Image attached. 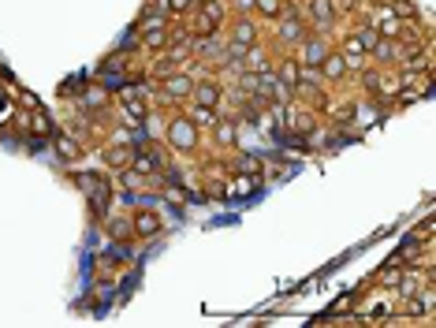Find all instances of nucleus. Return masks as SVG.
Listing matches in <instances>:
<instances>
[{
	"label": "nucleus",
	"instance_id": "obj_19",
	"mask_svg": "<svg viewBox=\"0 0 436 328\" xmlns=\"http://www.w3.org/2000/svg\"><path fill=\"white\" fill-rule=\"evenodd\" d=\"M232 191L239 194V198H250V194L257 191V176H250V172H239V176L227 183V194H232Z\"/></svg>",
	"mask_w": 436,
	"mask_h": 328
},
{
	"label": "nucleus",
	"instance_id": "obj_8",
	"mask_svg": "<svg viewBox=\"0 0 436 328\" xmlns=\"http://www.w3.org/2000/svg\"><path fill=\"white\" fill-rule=\"evenodd\" d=\"M220 97H224V86L213 79H194V90H190V101L194 105H205V108H216L220 105Z\"/></svg>",
	"mask_w": 436,
	"mask_h": 328
},
{
	"label": "nucleus",
	"instance_id": "obj_23",
	"mask_svg": "<svg viewBox=\"0 0 436 328\" xmlns=\"http://www.w3.org/2000/svg\"><path fill=\"white\" fill-rule=\"evenodd\" d=\"M108 232H112L116 239H127V235H130V228H127L123 216H112V221H108Z\"/></svg>",
	"mask_w": 436,
	"mask_h": 328
},
{
	"label": "nucleus",
	"instance_id": "obj_22",
	"mask_svg": "<svg viewBox=\"0 0 436 328\" xmlns=\"http://www.w3.org/2000/svg\"><path fill=\"white\" fill-rule=\"evenodd\" d=\"M30 131H34V135H52V124H49V116L34 112V116H30Z\"/></svg>",
	"mask_w": 436,
	"mask_h": 328
},
{
	"label": "nucleus",
	"instance_id": "obj_14",
	"mask_svg": "<svg viewBox=\"0 0 436 328\" xmlns=\"http://www.w3.org/2000/svg\"><path fill=\"white\" fill-rule=\"evenodd\" d=\"M187 119H190V124L198 127V131H213L216 119H220V112H216V108H205V105H194V101H190Z\"/></svg>",
	"mask_w": 436,
	"mask_h": 328
},
{
	"label": "nucleus",
	"instance_id": "obj_3",
	"mask_svg": "<svg viewBox=\"0 0 436 328\" xmlns=\"http://www.w3.org/2000/svg\"><path fill=\"white\" fill-rule=\"evenodd\" d=\"M198 138H202V131L187 119V112H183V116H172L168 124H165V142H168L176 153H194V149H198Z\"/></svg>",
	"mask_w": 436,
	"mask_h": 328
},
{
	"label": "nucleus",
	"instance_id": "obj_7",
	"mask_svg": "<svg viewBox=\"0 0 436 328\" xmlns=\"http://www.w3.org/2000/svg\"><path fill=\"white\" fill-rule=\"evenodd\" d=\"M227 38H232V41H243V45H254V41H261L257 15H232V27H227Z\"/></svg>",
	"mask_w": 436,
	"mask_h": 328
},
{
	"label": "nucleus",
	"instance_id": "obj_5",
	"mask_svg": "<svg viewBox=\"0 0 436 328\" xmlns=\"http://www.w3.org/2000/svg\"><path fill=\"white\" fill-rule=\"evenodd\" d=\"M332 49L336 45H332L329 34H313V30H310V34L299 41V64H302V68H321V60L329 57Z\"/></svg>",
	"mask_w": 436,
	"mask_h": 328
},
{
	"label": "nucleus",
	"instance_id": "obj_17",
	"mask_svg": "<svg viewBox=\"0 0 436 328\" xmlns=\"http://www.w3.org/2000/svg\"><path fill=\"white\" fill-rule=\"evenodd\" d=\"M168 41H172V27L168 30H146V34H142V49L157 57V52L168 49Z\"/></svg>",
	"mask_w": 436,
	"mask_h": 328
},
{
	"label": "nucleus",
	"instance_id": "obj_12",
	"mask_svg": "<svg viewBox=\"0 0 436 328\" xmlns=\"http://www.w3.org/2000/svg\"><path fill=\"white\" fill-rule=\"evenodd\" d=\"M272 71H276V79L287 86L291 94H295V79H299V71H302V64H299L295 57H287V52H283V57L272 64Z\"/></svg>",
	"mask_w": 436,
	"mask_h": 328
},
{
	"label": "nucleus",
	"instance_id": "obj_16",
	"mask_svg": "<svg viewBox=\"0 0 436 328\" xmlns=\"http://www.w3.org/2000/svg\"><path fill=\"white\" fill-rule=\"evenodd\" d=\"M130 157H135V146H108L105 149V164L112 172H123L127 164H130Z\"/></svg>",
	"mask_w": 436,
	"mask_h": 328
},
{
	"label": "nucleus",
	"instance_id": "obj_15",
	"mask_svg": "<svg viewBox=\"0 0 436 328\" xmlns=\"http://www.w3.org/2000/svg\"><path fill=\"white\" fill-rule=\"evenodd\" d=\"M396 57H399V41H391V38H380L373 49H369V64H396Z\"/></svg>",
	"mask_w": 436,
	"mask_h": 328
},
{
	"label": "nucleus",
	"instance_id": "obj_9",
	"mask_svg": "<svg viewBox=\"0 0 436 328\" xmlns=\"http://www.w3.org/2000/svg\"><path fill=\"white\" fill-rule=\"evenodd\" d=\"M160 216L153 213V209H138L135 216H130V232H135L138 239H157L160 235Z\"/></svg>",
	"mask_w": 436,
	"mask_h": 328
},
{
	"label": "nucleus",
	"instance_id": "obj_13",
	"mask_svg": "<svg viewBox=\"0 0 436 328\" xmlns=\"http://www.w3.org/2000/svg\"><path fill=\"white\" fill-rule=\"evenodd\" d=\"M243 68H246V71L272 68V52L261 45V41H254V45H246V52H243Z\"/></svg>",
	"mask_w": 436,
	"mask_h": 328
},
{
	"label": "nucleus",
	"instance_id": "obj_10",
	"mask_svg": "<svg viewBox=\"0 0 436 328\" xmlns=\"http://www.w3.org/2000/svg\"><path fill=\"white\" fill-rule=\"evenodd\" d=\"M52 146H57V157H60V161H68V164H75V161L82 157V142L75 138L71 131H60V135L52 131Z\"/></svg>",
	"mask_w": 436,
	"mask_h": 328
},
{
	"label": "nucleus",
	"instance_id": "obj_4",
	"mask_svg": "<svg viewBox=\"0 0 436 328\" xmlns=\"http://www.w3.org/2000/svg\"><path fill=\"white\" fill-rule=\"evenodd\" d=\"M190 90H194L190 71H187V68H179V71H172L168 79H160V86H157V101H160V105H179V101H190Z\"/></svg>",
	"mask_w": 436,
	"mask_h": 328
},
{
	"label": "nucleus",
	"instance_id": "obj_1",
	"mask_svg": "<svg viewBox=\"0 0 436 328\" xmlns=\"http://www.w3.org/2000/svg\"><path fill=\"white\" fill-rule=\"evenodd\" d=\"M272 41H276L280 49H291L295 45L299 49V41L310 34V27H306V19H302L299 12V0H287V8H283V15L280 19H272Z\"/></svg>",
	"mask_w": 436,
	"mask_h": 328
},
{
	"label": "nucleus",
	"instance_id": "obj_21",
	"mask_svg": "<svg viewBox=\"0 0 436 328\" xmlns=\"http://www.w3.org/2000/svg\"><path fill=\"white\" fill-rule=\"evenodd\" d=\"M232 164H235V172H250V176H257V161L250 157V153H239Z\"/></svg>",
	"mask_w": 436,
	"mask_h": 328
},
{
	"label": "nucleus",
	"instance_id": "obj_20",
	"mask_svg": "<svg viewBox=\"0 0 436 328\" xmlns=\"http://www.w3.org/2000/svg\"><path fill=\"white\" fill-rule=\"evenodd\" d=\"M421 283H429V280H418V272H403V280H399V291L410 299V295H418V291H421Z\"/></svg>",
	"mask_w": 436,
	"mask_h": 328
},
{
	"label": "nucleus",
	"instance_id": "obj_18",
	"mask_svg": "<svg viewBox=\"0 0 436 328\" xmlns=\"http://www.w3.org/2000/svg\"><path fill=\"white\" fill-rule=\"evenodd\" d=\"M283 8H287V0H254V15H261L265 23L283 15Z\"/></svg>",
	"mask_w": 436,
	"mask_h": 328
},
{
	"label": "nucleus",
	"instance_id": "obj_2",
	"mask_svg": "<svg viewBox=\"0 0 436 328\" xmlns=\"http://www.w3.org/2000/svg\"><path fill=\"white\" fill-rule=\"evenodd\" d=\"M299 12H302V19H306V27L313 34H332L336 23H340L336 0H299Z\"/></svg>",
	"mask_w": 436,
	"mask_h": 328
},
{
	"label": "nucleus",
	"instance_id": "obj_24",
	"mask_svg": "<svg viewBox=\"0 0 436 328\" xmlns=\"http://www.w3.org/2000/svg\"><path fill=\"white\" fill-rule=\"evenodd\" d=\"M168 12L172 15H187V12H194V0H168Z\"/></svg>",
	"mask_w": 436,
	"mask_h": 328
},
{
	"label": "nucleus",
	"instance_id": "obj_25",
	"mask_svg": "<svg viewBox=\"0 0 436 328\" xmlns=\"http://www.w3.org/2000/svg\"><path fill=\"white\" fill-rule=\"evenodd\" d=\"M373 4H377V0H373Z\"/></svg>",
	"mask_w": 436,
	"mask_h": 328
},
{
	"label": "nucleus",
	"instance_id": "obj_6",
	"mask_svg": "<svg viewBox=\"0 0 436 328\" xmlns=\"http://www.w3.org/2000/svg\"><path fill=\"white\" fill-rule=\"evenodd\" d=\"M79 105H82V112H86V116H97V112H105V108L112 105V94H108L101 82H90V86L82 82V97H79Z\"/></svg>",
	"mask_w": 436,
	"mask_h": 328
},
{
	"label": "nucleus",
	"instance_id": "obj_11",
	"mask_svg": "<svg viewBox=\"0 0 436 328\" xmlns=\"http://www.w3.org/2000/svg\"><path fill=\"white\" fill-rule=\"evenodd\" d=\"M317 71H321V79H324V82H343L347 75H351V71H347V60H343V52H340V49H332L329 57L321 60V68H317Z\"/></svg>",
	"mask_w": 436,
	"mask_h": 328
}]
</instances>
